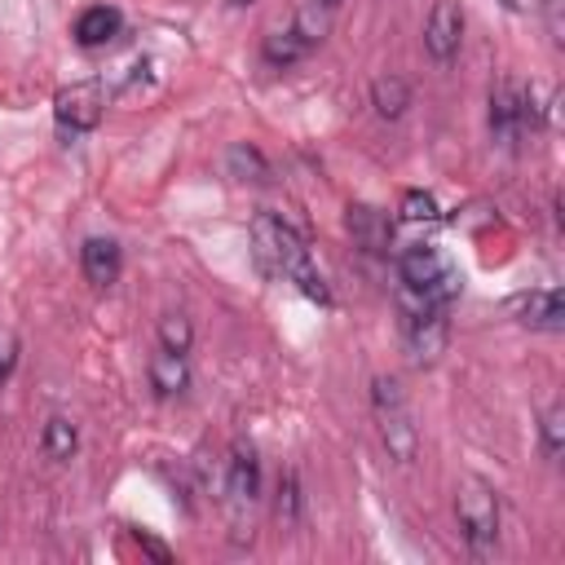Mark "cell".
<instances>
[{
  "instance_id": "obj_4",
  "label": "cell",
  "mask_w": 565,
  "mask_h": 565,
  "mask_svg": "<svg viewBox=\"0 0 565 565\" xmlns=\"http://www.w3.org/2000/svg\"><path fill=\"white\" fill-rule=\"evenodd\" d=\"M539 110H543V106H539L534 88H525L521 79L503 75V79L490 88V137L512 150V146L539 124Z\"/></svg>"
},
{
  "instance_id": "obj_1",
  "label": "cell",
  "mask_w": 565,
  "mask_h": 565,
  "mask_svg": "<svg viewBox=\"0 0 565 565\" xmlns=\"http://www.w3.org/2000/svg\"><path fill=\"white\" fill-rule=\"evenodd\" d=\"M252 252H256V265L269 274V278H282L291 282L300 296L318 300V305H331V291L305 247V238L274 212H256L252 216Z\"/></svg>"
},
{
  "instance_id": "obj_25",
  "label": "cell",
  "mask_w": 565,
  "mask_h": 565,
  "mask_svg": "<svg viewBox=\"0 0 565 565\" xmlns=\"http://www.w3.org/2000/svg\"><path fill=\"white\" fill-rule=\"evenodd\" d=\"M503 4H508L512 13H534V9H543L547 0H503Z\"/></svg>"
},
{
  "instance_id": "obj_6",
  "label": "cell",
  "mask_w": 565,
  "mask_h": 565,
  "mask_svg": "<svg viewBox=\"0 0 565 565\" xmlns=\"http://www.w3.org/2000/svg\"><path fill=\"white\" fill-rule=\"evenodd\" d=\"M371 388H375L371 397H375V419H380V437H384L388 455H393L397 463H411L415 450H419V433H415V419H411V406H406L397 380L380 375Z\"/></svg>"
},
{
  "instance_id": "obj_5",
  "label": "cell",
  "mask_w": 565,
  "mask_h": 565,
  "mask_svg": "<svg viewBox=\"0 0 565 565\" xmlns=\"http://www.w3.org/2000/svg\"><path fill=\"white\" fill-rule=\"evenodd\" d=\"M455 512H459V530L468 539L472 552H490L499 539V494L490 481L481 477H463L455 490Z\"/></svg>"
},
{
  "instance_id": "obj_21",
  "label": "cell",
  "mask_w": 565,
  "mask_h": 565,
  "mask_svg": "<svg viewBox=\"0 0 565 565\" xmlns=\"http://www.w3.org/2000/svg\"><path fill=\"white\" fill-rule=\"evenodd\" d=\"M402 216L406 221H433L437 216V199L428 190H406L402 194Z\"/></svg>"
},
{
  "instance_id": "obj_10",
  "label": "cell",
  "mask_w": 565,
  "mask_h": 565,
  "mask_svg": "<svg viewBox=\"0 0 565 565\" xmlns=\"http://www.w3.org/2000/svg\"><path fill=\"white\" fill-rule=\"evenodd\" d=\"M256 494H260V459L247 441H234L225 459V499L234 508H252Z\"/></svg>"
},
{
  "instance_id": "obj_26",
  "label": "cell",
  "mask_w": 565,
  "mask_h": 565,
  "mask_svg": "<svg viewBox=\"0 0 565 565\" xmlns=\"http://www.w3.org/2000/svg\"><path fill=\"white\" fill-rule=\"evenodd\" d=\"M318 4H322V9H331V4H340V0H318Z\"/></svg>"
},
{
  "instance_id": "obj_8",
  "label": "cell",
  "mask_w": 565,
  "mask_h": 565,
  "mask_svg": "<svg viewBox=\"0 0 565 565\" xmlns=\"http://www.w3.org/2000/svg\"><path fill=\"white\" fill-rule=\"evenodd\" d=\"M459 44H463V13H459V4L455 0H437L428 22H424V49H428L433 62L446 66V62H455Z\"/></svg>"
},
{
  "instance_id": "obj_20",
  "label": "cell",
  "mask_w": 565,
  "mask_h": 565,
  "mask_svg": "<svg viewBox=\"0 0 565 565\" xmlns=\"http://www.w3.org/2000/svg\"><path fill=\"white\" fill-rule=\"evenodd\" d=\"M190 340H194V327H190V318H185V313H163V318H159V344H163V349L185 353V349H190Z\"/></svg>"
},
{
  "instance_id": "obj_15",
  "label": "cell",
  "mask_w": 565,
  "mask_h": 565,
  "mask_svg": "<svg viewBox=\"0 0 565 565\" xmlns=\"http://www.w3.org/2000/svg\"><path fill=\"white\" fill-rule=\"evenodd\" d=\"M313 44H318V40H313L300 22H296V26H278V31L265 35V62H274V66H291V62L305 57Z\"/></svg>"
},
{
  "instance_id": "obj_23",
  "label": "cell",
  "mask_w": 565,
  "mask_h": 565,
  "mask_svg": "<svg viewBox=\"0 0 565 565\" xmlns=\"http://www.w3.org/2000/svg\"><path fill=\"white\" fill-rule=\"evenodd\" d=\"M13 362H18V340L13 331H0V380L13 371Z\"/></svg>"
},
{
  "instance_id": "obj_27",
  "label": "cell",
  "mask_w": 565,
  "mask_h": 565,
  "mask_svg": "<svg viewBox=\"0 0 565 565\" xmlns=\"http://www.w3.org/2000/svg\"><path fill=\"white\" fill-rule=\"evenodd\" d=\"M230 4H252V0H230Z\"/></svg>"
},
{
  "instance_id": "obj_2",
  "label": "cell",
  "mask_w": 565,
  "mask_h": 565,
  "mask_svg": "<svg viewBox=\"0 0 565 565\" xmlns=\"http://www.w3.org/2000/svg\"><path fill=\"white\" fill-rule=\"evenodd\" d=\"M446 313H450V305H437L411 287H397V327H402V340L415 362H437V353L446 349V335H450Z\"/></svg>"
},
{
  "instance_id": "obj_24",
  "label": "cell",
  "mask_w": 565,
  "mask_h": 565,
  "mask_svg": "<svg viewBox=\"0 0 565 565\" xmlns=\"http://www.w3.org/2000/svg\"><path fill=\"white\" fill-rule=\"evenodd\" d=\"M137 543H141V547H146V552H150L154 561H172V552H168V547H163L159 539H150V534H141V530H137Z\"/></svg>"
},
{
  "instance_id": "obj_16",
  "label": "cell",
  "mask_w": 565,
  "mask_h": 565,
  "mask_svg": "<svg viewBox=\"0 0 565 565\" xmlns=\"http://www.w3.org/2000/svg\"><path fill=\"white\" fill-rule=\"evenodd\" d=\"M371 106L384 115V119H402L406 106H411V84L402 75H380L371 84Z\"/></svg>"
},
{
  "instance_id": "obj_22",
  "label": "cell",
  "mask_w": 565,
  "mask_h": 565,
  "mask_svg": "<svg viewBox=\"0 0 565 565\" xmlns=\"http://www.w3.org/2000/svg\"><path fill=\"white\" fill-rule=\"evenodd\" d=\"M296 508H300V486H296V472H287V477H282V486H278V516H282V521H291V516H296Z\"/></svg>"
},
{
  "instance_id": "obj_19",
  "label": "cell",
  "mask_w": 565,
  "mask_h": 565,
  "mask_svg": "<svg viewBox=\"0 0 565 565\" xmlns=\"http://www.w3.org/2000/svg\"><path fill=\"white\" fill-rule=\"evenodd\" d=\"M539 433H543V455H547V459H561V450H565V406H561V402L543 411Z\"/></svg>"
},
{
  "instance_id": "obj_13",
  "label": "cell",
  "mask_w": 565,
  "mask_h": 565,
  "mask_svg": "<svg viewBox=\"0 0 565 565\" xmlns=\"http://www.w3.org/2000/svg\"><path fill=\"white\" fill-rule=\"evenodd\" d=\"M119 31H124V13H119L115 4H88V9L75 18V44H79V49H102V44H110Z\"/></svg>"
},
{
  "instance_id": "obj_11",
  "label": "cell",
  "mask_w": 565,
  "mask_h": 565,
  "mask_svg": "<svg viewBox=\"0 0 565 565\" xmlns=\"http://www.w3.org/2000/svg\"><path fill=\"white\" fill-rule=\"evenodd\" d=\"M79 269H84V278H88L93 287H110V282L119 278V269H124L119 243H115V238H102V234L84 238V247H79Z\"/></svg>"
},
{
  "instance_id": "obj_3",
  "label": "cell",
  "mask_w": 565,
  "mask_h": 565,
  "mask_svg": "<svg viewBox=\"0 0 565 565\" xmlns=\"http://www.w3.org/2000/svg\"><path fill=\"white\" fill-rule=\"evenodd\" d=\"M397 278H402V287H411V291H419V296H428L437 305H455V296L463 287L455 260L437 243H411L397 256Z\"/></svg>"
},
{
  "instance_id": "obj_7",
  "label": "cell",
  "mask_w": 565,
  "mask_h": 565,
  "mask_svg": "<svg viewBox=\"0 0 565 565\" xmlns=\"http://www.w3.org/2000/svg\"><path fill=\"white\" fill-rule=\"evenodd\" d=\"M53 115H57V124L71 128V132H88V128H97L102 115H106V88H102V79H79V84L57 88V97H53Z\"/></svg>"
},
{
  "instance_id": "obj_12",
  "label": "cell",
  "mask_w": 565,
  "mask_h": 565,
  "mask_svg": "<svg viewBox=\"0 0 565 565\" xmlns=\"http://www.w3.org/2000/svg\"><path fill=\"white\" fill-rule=\"evenodd\" d=\"M344 225H349L353 243L366 247V252H384V247L393 243V221H388L380 207H371V203H349Z\"/></svg>"
},
{
  "instance_id": "obj_18",
  "label": "cell",
  "mask_w": 565,
  "mask_h": 565,
  "mask_svg": "<svg viewBox=\"0 0 565 565\" xmlns=\"http://www.w3.org/2000/svg\"><path fill=\"white\" fill-rule=\"evenodd\" d=\"M225 168H230V177H234V181H265V177H269V163H265V159H260V150H256V146H247V141L230 146Z\"/></svg>"
},
{
  "instance_id": "obj_9",
  "label": "cell",
  "mask_w": 565,
  "mask_h": 565,
  "mask_svg": "<svg viewBox=\"0 0 565 565\" xmlns=\"http://www.w3.org/2000/svg\"><path fill=\"white\" fill-rule=\"evenodd\" d=\"M512 313L521 327H534V331H561L565 327V291L561 287H534V291H521L512 296Z\"/></svg>"
},
{
  "instance_id": "obj_17",
  "label": "cell",
  "mask_w": 565,
  "mask_h": 565,
  "mask_svg": "<svg viewBox=\"0 0 565 565\" xmlns=\"http://www.w3.org/2000/svg\"><path fill=\"white\" fill-rule=\"evenodd\" d=\"M40 446H44V455L49 459H71L75 455V446H79V433H75V424L66 419V415H49L44 419V433H40Z\"/></svg>"
},
{
  "instance_id": "obj_14",
  "label": "cell",
  "mask_w": 565,
  "mask_h": 565,
  "mask_svg": "<svg viewBox=\"0 0 565 565\" xmlns=\"http://www.w3.org/2000/svg\"><path fill=\"white\" fill-rule=\"evenodd\" d=\"M146 375H150V388L159 393V397H181L185 393V384H190V366H185V353H177V349H154L150 353V362H146Z\"/></svg>"
}]
</instances>
